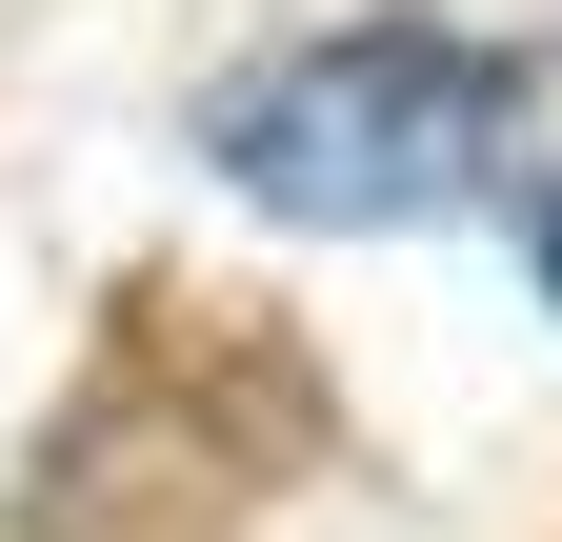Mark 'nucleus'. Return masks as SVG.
I'll return each instance as SVG.
<instances>
[{
  "label": "nucleus",
  "mask_w": 562,
  "mask_h": 542,
  "mask_svg": "<svg viewBox=\"0 0 562 542\" xmlns=\"http://www.w3.org/2000/svg\"><path fill=\"white\" fill-rule=\"evenodd\" d=\"M522 101H542L522 41L402 0V21H302V41L222 60V81H201V161H222L261 222H302V241H402V222H462V201L503 181Z\"/></svg>",
  "instance_id": "obj_1"
},
{
  "label": "nucleus",
  "mask_w": 562,
  "mask_h": 542,
  "mask_svg": "<svg viewBox=\"0 0 562 542\" xmlns=\"http://www.w3.org/2000/svg\"><path fill=\"white\" fill-rule=\"evenodd\" d=\"M542 302H562V201H542Z\"/></svg>",
  "instance_id": "obj_2"
}]
</instances>
